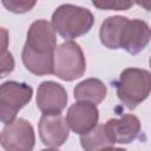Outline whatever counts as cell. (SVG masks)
Here are the masks:
<instances>
[{
  "label": "cell",
  "mask_w": 151,
  "mask_h": 151,
  "mask_svg": "<svg viewBox=\"0 0 151 151\" xmlns=\"http://www.w3.org/2000/svg\"><path fill=\"white\" fill-rule=\"evenodd\" d=\"M150 32H151V29H150Z\"/></svg>",
  "instance_id": "22"
},
{
  "label": "cell",
  "mask_w": 151,
  "mask_h": 151,
  "mask_svg": "<svg viewBox=\"0 0 151 151\" xmlns=\"http://www.w3.org/2000/svg\"><path fill=\"white\" fill-rule=\"evenodd\" d=\"M101 151H126V150H125V149H123V147H114V146H110V147L103 149Z\"/></svg>",
  "instance_id": "19"
},
{
  "label": "cell",
  "mask_w": 151,
  "mask_h": 151,
  "mask_svg": "<svg viewBox=\"0 0 151 151\" xmlns=\"http://www.w3.org/2000/svg\"><path fill=\"white\" fill-rule=\"evenodd\" d=\"M98 119L99 111L97 105L88 101H77L72 104L66 114L68 127L79 136L92 131L98 125Z\"/></svg>",
  "instance_id": "7"
},
{
  "label": "cell",
  "mask_w": 151,
  "mask_h": 151,
  "mask_svg": "<svg viewBox=\"0 0 151 151\" xmlns=\"http://www.w3.org/2000/svg\"><path fill=\"white\" fill-rule=\"evenodd\" d=\"M86 60L79 44L65 41L57 46L54 52L53 74L61 80L72 81L84 76Z\"/></svg>",
  "instance_id": "4"
},
{
  "label": "cell",
  "mask_w": 151,
  "mask_h": 151,
  "mask_svg": "<svg viewBox=\"0 0 151 151\" xmlns=\"http://www.w3.org/2000/svg\"><path fill=\"white\" fill-rule=\"evenodd\" d=\"M14 70V59L11 52L2 50L1 52V78L6 77L7 73H11Z\"/></svg>",
  "instance_id": "17"
},
{
  "label": "cell",
  "mask_w": 151,
  "mask_h": 151,
  "mask_svg": "<svg viewBox=\"0 0 151 151\" xmlns=\"http://www.w3.org/2000/svg\"><path fill=\"white\" fill-rule=\"evenodd\" d=\"M149 64H150V67H151V57H150V59H149Z\"/></svg>",
  "instance_id": "21"
},
{
  "label": "cell",
  "mask_w": 151,
  "mask_h": 151,
  "mask_svg": "<svg viewBox=\"0 0 151 151\" xmlns=\"http://www.w3.org/2000/svg\"><path fill=\"white\" fill-rule=\"evenodd\" d=\"M33 88L26 83L5 81L0 86V120L5 125L17 118V113L31 101Z\"/></svg>",
  "instance_id": "5"
},
{
  "label": "cell",
  "mask_w": 151,
  "mask_h": 151,
  "mask_svg": "<svg viewBox=\"0 0 151 151\" xmlns=\"http://www.w3.org/2000/svg\"><path fill=\"white\" fill-rule=\"evenodd\" d=\"M150 39L151 32L145 21L140 19H129L120 34L119 48L125 50L129 54L136 55L147 46Z\"/></svg>",
  "instance_id": "10"
},
{
  "label": "cell",
  "mask_w": 151,
  "mask_h": 151,
  "mask_svg": "<svg viewBox=\"0 0 151 151\" xmlns=\"http://www.w3.org/2000/svg\"><path fill=\"white\" fill-rule=\"evenodd\" d=\"M80 144L85 151H101L103 149L113 146L104 124H99L88 133L80 136Z\"/></svg>",
  "instance_id": "14"
},
{
  "label": "cell",
  "mask_w": 151,
  "mask_h": 151,
  "mask_svg": "<svg viewBox=\"0 0 151 151\" xmlns=\"http://www.w3.org/2000/svg\"><path fill=\"white\" fill-rule=\"evenodd\" d=\"M52 26L65 40H73L90 32L94 24V17L87 8L64 4L52 14Z\"/></svg>",
  "instance_id": "2"
},
{
  "label": "cell",
  "mask_w": 151,
  "mask_h": 151,
  "mask_svg": "<svg viewBox=\"0 0 151 151\" xmlns=\"http://www.w3.org/2000/svg\"><path fill=\"white\" fill-rule=\"evenodd\" d=\"M92 5L99 9H114V11H126L133 2L131 1H119V0H107V1H92Z\"/></svg>",
  "instance_id": "15"
},
{
  "label": "cell",
  "mask_w": 151,
  "mask_h": 151,
  "mask_svg": "<svg viewBox=\"0 0 151 151\" xmlns=\"http://www.w3.org/2000/svg\"><path fill=\"white\" fill-rule=\"evenodd\" d=\"M55 48L57 35L52 24L44 19L33 21L21 52L24 66L34 76L52 74Z\"/></svg>",
  "instance_id": "1"
},
{
  "label": "cell",
  "mask_w": 151,
  "mask_h": 151,
  "mask_svg": "<svg viewBox=\"0 0 151 151\" xmlns=\"http://www.w3.org/2000/svg\"><path fill=\"white\" fill-rule=\"evenodd\" d=\"M136 4L139 5V6H142V7H144L146 11H150L151 12V1H137Z\"/></svg>",
  "instance_id": "18"
},
{
  "label": "cell",
  "mask_w": 151,
  "mask_h": 151,
  "mask_svg": "<svg viewBox=\"0 0 151 151\" xmlns=\"http://www.w3.org/2000/svg\"><path fill=\"white\" fill-rule=\"evenodd\" d=\"M73 96L78 101H88L98 105L106 97V86L98 78H88L76 85Z\"/></svg>",
  "instance_id": "12"
},
{
  "label": "cell",
  "mask_w": 151,
  "mask_h": 151,
  "mask_svg": "<svg viewBox=\"0 0 151 151\" xmlns=\"http://www.w3.org/2000/svg\"><path fill=\"white\" fill-rule=\"evenodd\" d=\"M2 5L13 13H26L35 6V1H18V0H2Z\"/></svg>",
  "instance_id": "16"
},
{
  "label": "cell",
  "mask_w": 151,
  "mask_h": 151,
  "mask_svg": "<svg viewBox=\"0 0 151 151\" xmlns=\"http://www.w3.org/2000/svg\"><path fill=\"white\" fill-rule=\"evenodd\" d=\"M119 100L130 110L136 109L151 92V73L147 70L127 67L114 81Z\"/></svg>",
  "instance_id": "3"
},
{
  "label": "cell",
  "mask_w": 151,
  "mask_h": 151,
  "mask_svg": "<svg viewBox=\"0 0 151 151\" xmlns=\"http://www.w3.org/2000/svg\"><path fill=\"white\" fill-rule=\"evenodd\" d=\"M41 151H59V150H57V149H54V147H50V149H44V150H41Z\"/></svg>",
  "instance_id": "20"
},
{
  "label": "cell",
  "mask_w": 151,
  "mask_h": 151,
  "mask_svg": "<svg viewBox=\"0 0 151 151\" xmlns=\"http://www.w3.org/2000/svg\"><path fill=\"white\" fill-rule=\"evenodd\" d=\"M127 21L129 19L122 15H113L105 19L99 29L100 42L109 50H118L120 34Z\"/></svg>",
  "instance_id": "13"
},
{
  "label": "cell",
  "mask_w": 151,
  "mask_h": 151,
  "mask_svg": "<svg viewBox=\"0 0 151 151\" xmlns=\"http://www.w3.org/2000/svg\"><path fill=\"white\" fill-rule=\"evenodd\" d=\"M68 134L70 127L61 113L41 116L39 120V137L44 145L57 149L67 140Z\"/></svg>",
  "instance_id": "9"
},
{
  "label": "cell",
  "mask_w": 151,
  "mask_h": 151,
  "mask_svg": "<svg viewBox=\"0 0 151 151\" xmlns=\"http://www.w3.org/2000/svg\"><path fill=\"white\" fill-rule=\"evenodd\" d=\"M105 130L112 143L129 144L140 133V120L134 114H123L120 118H112L106 122Z\"/></svg>",
  "instance_id": "11"
},
{
  "label": "cell",
  "mask_w": 151,
  "mask_h": 151,
  "mask_svg": "<svg viewBox=\"0 0 151 151\" xmlns=\"http://www.w3.org/2000/svg\"><path fill=\"white\" fill-rule=\"evenodd\" d=\"M68 97L63 85L46 80L42 81L37 91V106L42 114H58L66 107Z\"/></svg>",
  "instance_id": "8"
},
{
  "label": "cell",
  "mask_w": 151,
  "mask_h": 151,
  "mask_svg": "<svg viewBox=\"0 0 151 151\" xmlns=\"http://www.w3.org/2000/svg\"><path fill=\"white\" fill-rule=\"evenodd\" d=\"M0 139L5 151H32L35 144L34 129L28 120L17 118L5 125Z\"/></svg>",
  "instance_id": "6"
}]
</instances>
